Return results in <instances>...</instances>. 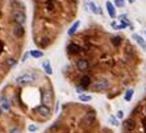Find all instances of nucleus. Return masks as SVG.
Listing matches in <instances>:
<instances>
[{
    "label": "nucleus",
    "instance_id": "obj_1",
    "mask_svg": "<svg viewBox=\"0 0 146 133\" xmlns=\"http://www.w3.org/2000/svg\"><path fill=\"white\" fill-rule=\"evenodd\" d=\"M108 87H109V82H108V79H105V78L99 79V80L94 82V84H91V88H92L95 92L105 91V90H108Z\"/></svg>",
    "mask_w": 146,
    "mask_h": 133
},
{
    "label": "nucleus",
    "instance_id": "obj_2",
    "mask_svg": "<svg viewBox=\"0 0 146 133\" xmlns=\"http://www.w3.org/2000/svg\"><path fill=\"white\" fill-rule=\"evenodd\" d=\"M36 78H37V77H36L34 73L28 71V73H24V74H21V75H18V77L16 78V82H17L18 84H26V83L33 82Z\"/></svg>",
    "mask_w": 146,
    "mask_h": 133
},
{
    "label": "nucleus",
    "instance_id": "obj_3",
    "mask_svg": "<svg viewBox=\"0 0 146 133\" xmlns=\"http://www.w3.org/2000/svg\"><path fill=\"white\" fill-rule=\"evenodd\" d=\"M122 129L125 133H130L136 129V120L133 117H128L124 120V124H122Z\"/></svg>",
    "mask_w": 146,
    "mask_h": 133
},
{
    "label": "nucleus",
    "instance_id": "obj_4",
    "mask_svg": "<svg viewBox=\"0 0 146 133\" xmlns=\"http://www.w3.org/2000/svg\"><path fill=\"white\" fill-rule=\"evenodd\" d=\"M34 111H36V112H37L41 117H44V119H49V117H50V113H51V112H50V108H49L48 105H44V104H42V105H38Z\"/></svg>",
    "mask_w": 146,
    "mask_h": 133
},
{
    "label": "nucleus",
    "instance_id": "obj_5",
    "mask_svg": "<svg viewBox=\"0 0 146 133\" xmlns=\"http://www.w3.org/2000/svg\"><path fill=\"white\" fill-rule=\"evenodd\" d=\"M13 20H15V24H20V25H24L25 24V21H26V16L24 12H15L13 13Z\"/></svg>",
    "mask_w": 146,
    "mask_h": 133
},
{
    "label": "nucleus",
    "instance_id": "obj_6",
    "mask_svg": "<svg viewBox=\"0 0 146 133\" xmlns=\"http://www.w3.org/2000/svg\"><path fill=\"white\" fill-rule=\"evenodd\" d=\"M76 67H78L79 71H86V70H88V67H90V63H88L87 59L82 58V59H78V61H76Z\"/></svg>",
    "mask_w": 146,
    "mask_h": 133
},
{
    "label": "nucleus",
    "instance_id": "obj_7",
    "mask_svg": "<svg viewBox=\"0 0 146 133\" xmlns=\"http://www.w3.org/2000/svg\"><path fill=\"white\" fill-rule=\"evenodd\" d=\"M0 108H2V111H4V112H8V111L11 109V103L9 100L5 98V96H0Z\"/></svg>",
    "mask_w": 146,
    "mask_h": 133
},
{
    "label": "nucleus",
    "instance_id": "obj_8",
    "mask_svg": "<svg viewBox=\"0 0 146 133\" xmlns=\"http://www.w3.org/2000/svg\"><path fill=\"white\" fill-rule=\"evenodd\" d=\"M51 99H53V92L50 90H45L42 92V103H44V105H49L51 103Z\"/></svg>",
    "mask_w": 146,
    "mask_h": 133
},
{
    "label": "nucleus",
    "instance_id": "obj_9",
    "mask_svg": "<svg viewBox=\"0 0 146 133\" xmlns=\"http://www.w3.org/2000/svg\"><path fill=\"white\" fill-rule=\"evenodd\" d=\"M13 34H15V37H23L24 36V33H25V29H24V27L23 25H20V24H15L13 25Z\"/></svg>",
    "mask_w": 146,
    "mask_h": 133
},
{
    "label": "nucleus",
    "instance_id": "obj_10",
    "mask_svg": "<svg viewBox=\"0 0 146 133\" xmlns=\"http://www.w3.org/2000/svg\"><path fill=\"white\" fill-rule=\"evenodd\" d=\"M91 78L88 77V75H84V77H82L80 78V82H79V84H80V87L83 88V90H86V88H88L90 86H91Z\"/></svg>",
    "mask_w": 146,
    "mask_h": 133
},
{
    "label": "nucleus",
    "instance_id": "obj_11",
    "mask_svg": "<svg viewBox=\"0 0 146 133\" xmlns=\"http://www.w3.org/2000/svg\"><path fill=\"white\" fill-rule=\"evenodd\" d=\"M95 117H96V113L95 112H88L84 117H83V123H84L86 125H92Z\"/></svg>",
    "mask_w": 146,
    "mask_h": 133
},
{
    "label": "nucleus",
    "instance_id": "obj_12",
    "mask_svg": "<svg viewBox=\"0 0 146 133\" xmlns=\"http://www.w3.org/2000/svg\"><path fill=\"white\" fill-rule=\"evenodd\" d=\"M80 46H78L76 43H70V45L67 46V52L70 53V54H78V53H80Z\"/></svg>",
    "mask_w": 146,
    "mask_h": 133
},
{
    "label": "nucleus",
    "instance_id": "obj_13",
    "mask_svg": "<svg viewBox=\"0 0 146 133\" xmlns=\"http://www.w3.org/2000/svg\"><path fill=\"white\" fill-rule=\"evenodd\" d=\"M133 38L136 40V42L138 43V45H140L143 50H146V41H145V40H143L140 34H133Z\"/></svg>",
    "mask_w": 146,
    "mask_h": 133
},
{
    "label": "nucleus",
    "instance_id": "obj_14",
    "mask_svg": "<svg viewBox=\"0 0 146 133\" xmlns=\"http://www.w3.org/2000/svg\"><path fill=\"white\" fill-rule=\"evenodd\" d=\"M107 11H108V13H109V17L111 18H115L116 17V9H115V5L111 3V2H107Z\"/></svg>",
    "mask_w": 146,
    "mask_h": 133
},
{
    "label": "nucleus",
    "instance_id": "obj_15",
    "mask_svg": "<svg viewBox=\"0 0 146 133\" xmlns=\"http://www.w3.org/2000/svg\"><path fill=\"white\" fill-rule=\"evenodd\" d=\"M86 5H88V7H90V11H91L92 13H96V15H97V13H101V12H100V9L97 8V5H96L95 3L90 2V0H86Z\"/></svg>",
    "mask_w": 146,
    "mask_h": 133
},
{
    "label": "nucleus",
    "instance_id": "obj_16",
    "mask_svg": "<svg viewBox=\"0 0 146 133\" xmlns=\"http://www.w3.org/2000/svg\"><path fill=\"white\" fill-rule=\"evenodd\" d=\"M42 67H44V70L46 71V74H49V75L53 74V69H51L49 61H44V62H42Z\"/></svg>",
    "mask_w": 146,
    "mask_h": 133
},
{
    "label": "nucleus",
    "instance_id": "obj_17",
    "mask_svg": "<svg viewBox=\"0 0 146 133\" xmlns=\"http://www.w3.org/2000/svg\"><path fill=\"white\" fill-rule=\"evenodd\" d=\"M79 25H80V23H79V21H75V23L72 24V27H71V28L69 29V32H67V33H69L70 36H72V34H74V33L76 32V29L79 28Z\"/></svg>",
    "mask_w": 146,
    "mask_h": 133
},
{
    "label": "nucleus",
    "instance_id": "obj_18",
    "mask_svg": "<svg viewBox=\"0 0 146 133\" xmlns=\"http://www.w3.org/2000/svg\"><path fill=\"white\" fill-rule=\"evenodd\" d=\"M79 100L80 102H91L92 100V96L91 95H86V94H82V95H79Z\"/></svg>",
    "mask_w": 146,
    "mask_h": 133
},
{
    "label": "nucleus",
    "instance_id": "obj_19",
    "mask_svg": "<svg viewBox=\"0 0 146 133\" xmlns=\"http://www.w3.org/2000/svg\"><path fill=\"white\" fill-rule=\"evenodd\" d=\"M132 96H133V90H132V88H128V90L125 91V100L130 102L132 100Z\"/></svg>",
    "mask_w": 146,
    "mask_h": 133
},
{
    "label": "nucleus",
    "instance_id": "obj_20",
    "mask_svg": "<svg viewBox=\"0 0 146 133\" xmlns=\"http://www.w3.org/2000/svg\"><path fill=\"white\" fill-rule=\"evenodd\" d=\"M29 54H30L32 57H34V58H41V57L44 55V53L41 52V50H32Z\"/></svg>",
    "mask_w": 146,
    "mask_h": 133
},
{
    "label": "nucleus",
    "instance_id": "obj_21",
    "mask_svg": "<svg viewBox=\"0 0 146 133\" xmlns=\"http://www.w3.org/2000/svg\"><path fill=\"white\" fill-rule=\"evenodd\" d=\"M111 42L113 43L115 46H118V45H120V42H121V38H120L118 36H115V37H112V38H111Z\"/></svg>",
    "mask_w": 146,
    "mask_h": 133
},
{
    "label": "nucleus",
    "instance_id": "obj_22",
    "mask_svg": "<svg viewBox=\"0 0 146 133\" xmlns=\"http://www.w3.org/2000/svg\"><path fill=\"white\" fill-rule=\"evenodd\" d=\"M16 63H17V61L16 59H13V58H9L8 61H7V66L11 69V67H13V66H16Z\"/></svg>",
    "mask_w": 146,
    "mask_h": 133
},
{
    "label": "nucleus",
    "instance_id": "obj_23",
    "mask_svg": "<svg viewBox=\"0 0 146 133\" xmlns=\"http://www.w3.org/2000/svg\"><path fill=\"white\" fill-rule=\"evenodd\" d=\"M109 123H111L112 125H115V126H117V125H118V121H117V119H115L113 116H111V117H109Z\"/></svg>",
    "mask_w": 146,
    "mask_h": 133
},
{
    "label": "nucleus",
    "instance_id": "obj_24",
    "mask_svg": "<svg viewBox=\"0 0 146 133\" xmlns=\"http://www.w3.org/2000/svg\"><path fill=\"white\" fill-rule=\"evenodd\" d=\"M115 5L118 7V8L124 7V0H115Z\"/></svg>",
    "mask_w": 146,
    "mask_h": 133
},
{
    "label": "nucleus",
    "instance_id": "obj_25",
    "mask_svg": "<svg viewBox=\"0 0 146 133\" xmlns=\"http://www.w3.org/2000/svg\"><path fill=\"white\" fill-rule=\"evenodd\" d=\"M28 129H29V132H36V130H37V126L33 125V124H30V125L28 126Z\"/></svg>",
    "mask_w": 146,
    "mask_h": 133
},
{
    "label": "nucleus",
    "instance_id": "obj_26",
    "mask_svg": "<svg viewBox=\"0 0 146 133\" xmlns=\"http://www.w3.org/2000/svg\"><path fill=\"white\" fill-rule=\"evenodd\" d=\"M9 133H21V132H20V129H18V128H12Z\"/></svg>",
    "mask_w": 146,
    "mask_h": 133
},
{
    "label": "nucleus",
    "instance_id": "obj_27",
    "mask_svg": "<svg viewBox=\"0 0 146 133\" xmlns=\"http://www.w3.org/2000/svg\"><path fill=\"white\" fill-rule=\"evenodd\" d=\"M124 117V112H122V111H118V112H117V119H122Z\"/></svg>",
    "mask_w": 146,
    "mask_h": 133
},
{
    "label": "nucleus",
    "instance_id": "obj_28",
    "mask_svg": "<svg viewBox=\"0 0 146 133\" xmlns=\"http://www.w3.org/2000/svg\"><path fill=\"white\" fill-rule=\"evenodd\" d=\"M48 9H49V11H51V9H53V4L50 3V0H48Z\"/></svg>",
    "mask_w": 146,
    "mask_h": 133
},
{
    "label": "nucleus",
    "instance_id": "obj_29",
    "mask_svg": "<svg viewBox=\"0 0 146 133\" xmlns=\"http://www.w3.org/2000/svg\"><path fill=\"white\" fill-rule=\"evenodd\" d=\"M28 55H29V53H26V54H24V55H23V61H26V58H28Z\"/></svg>",
    "mask_w": 146,
    "mask_h": 133
},
{
    "label": "nucleus",
    "instance_id": "obj_30",
    "mask_svg": "<svg viewBox=\"0 0 146 133\" xmlns=\"http://www.w3.org/2000/svg\"><path fill=\"white\" fill-rule=\"evenodd\" d=\"M143 113H145V116H146V107H145V109H143Z\"/></svg>",
    "mask_w": 146,
    "mask_h": 133
},
{
    "label": "nucleus",
    "instance_id": "obj_31",
    "mask_svg": "<svg viewBox=\"0 0 146 133\" xmlns=\"http://www.w3.org/2000/svg\"><path fill=\"white\" fill-rule=\"evenodd\" d=\"M128 2H129V3H134V0H128Z\"/></svg>",
    "mask_w": 146,
    "mask_h": 133
},
{
    "label": "nucleus",
    "instance_id": "obj_32",
    "mask_svg": "<svg viewBox=\"0 0 146 133\" xmlns=\"http://www.w3.org/2000/svg\"><path fill=\"white\" fill-rule=\"evenodd\" d=\"M2 112H3V111H2V108H0V116H2Z\"/></svg>",
    "mask_w": 146,
    "mask_h": 133
}]
</instances>
